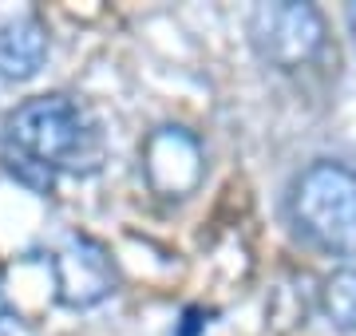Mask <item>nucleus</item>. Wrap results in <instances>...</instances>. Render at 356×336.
Wrapping results in <instances>:
<instances>
[{
  "instance_id": "nucleus-10",
  "label": "nucleus",
  "mask_w": 356,
  "mask_h": 336,
  "mask_svg": "<svg viewBox=\"0 0 356 336\" xmlns=\"http://www.w3.org/2000/svg\"><path fill=\"white\" fill-rule=\"evenodd\" d=\"M198 328H202V324H198V309H186V324L178 328V336H194Z\"/></svg>"
},
{
  "instance_id": "nucleus-4",
  "label": "nucleus",
  "mask_w": 356,
  "mask_h": 336,
  "mask_svg": "<svg viewBox=\"0 0 356 336\" xmlns=\"http://www.w3.org/2000/svg\"><path fill=\"white\" fill-rule=\"evenodd\" d=\"M56 269V297L67 309H91L99 301L111 297L115 289V265L99 242H91L83 233H72L64 249L51 261Z\"/></svg>"
},
{
  "instance_id": "nucleus-1",
  "label": "nucleus",
  "mask_w": 356,
  "mask_h": 336,
  "mask_svg": "<svg viewBox=\"0 0 356 336\" xmlns=\"http://www.w3.org/2000/svg\"><path fill=\"white\" fill-rule=\"evenodd\" d=\"M4 146L36 158L44 167L60 170H95L99 162V131L67 95H40L28 99L4 123Z\"/></svg>"
},
{
  "instance_id": "nucleus-6",
  "label": "nucleus",
  "mask_w": 356,
  "mask_h": 336,
  "mask_svg": "<svg viewBox=\"0 0 356 336\" xmlns=\"http://www.w3.org/2000/svg\"><path fill=\"white\" fill-rule=\"evenodd\" d=\"M48 60V28L36 16H20L0 24V79L24 83Z\"/></svg>"
},
{
  "instance_id": "nucleus-11",
  "label": "nucleus",
  "mask_w": 356,
  "mask_h": 336,
  "mask_svg": "<svg viewBox=\"0 0 356 336\" xmlns=\"http://www.w3.org/2000/svg\"><path fill=\"white\" fill-rule=\"evenodd\" d=\"M348 28H353V40H356V4H348Z\"/></svg>"
},
{
  "instance_id": "nucleus-3",
  "label": "nucleus",
  "mask_w": 356,
  "mask_h": 336,
  "mask_svg": "<svg viewBox=\"0 0 356 336\" xmlns=\"http://www.w3.org/2000/svg\"><path fill=\"white\" fill-rule=\"evenodd\" d=\"M250 40L266 64L281 67V72H297L325 52L329 28L313 4L273 0V4H257L250 12Z\"/></svg>"
},
{
  "instance_id": "nucleus-2",
  "label": "nucleus",
  "mask_w": 356,
  "mask_h": 336,
  "mask_svg": "<svg viewBox=\"0 0 356 336\" xmlns=\"http://www.w3.org/2000/svg\"><path fill=\"white\" fill-rule=\"evenodd\" d=\"M293 221L325 253H356V170L344 162H313L293 182Z\"/></svg>"
},
{
  "instance_id": "nucleus-8",
  "label": "nucleus",
  "mask_w": 356,
  "mask_h": 336,
  "mask_svg": "<svg viewBox=\"0 0 356 336\" xmlns=\"http://www.w3.org/2000/svg\"><path fill=\"white\" fill-rule=\"evenodd\" d=\"M0 162H4V170H8L20 186H28L32 194H51V186H56V170L51 167H44V162H36V158L20 155V151L4 146V142H0Z\"/></svg>"
},
{
  "instance_id": "nucleus-5",
  "label": "nucleus",
  "mask_w": 356,
  "mask_h": 336,
  "mask_svg": "<svg viewBox=\"0 0 356 336\" xmlns=\"http://www.w3.org/2000/svg\"><path fill=\"white\" fill-rule=\"evenodd\" d=\"M143 170L154 194L186 198L202 182V146L182 127H163L143 146Z\"/></svg>"
},
{
  "instance_id": "nucleus-7",
  "label": "nucleus",
  "mask_w": 356,
  "mask_h": 336,
  "mask_svg": "<svg viewBox=\"0 0 356 336\" xmlns=\"http://www.w3.org/2000/svg\"><path fill=\"white\" fill-rule=\"evenodd\" d=\"M321 305L337 328L356 333V269H337L321 289Z\"/></svg>"
},
{
  "instance_id": "nucleus-9",
  "label": "nucleus",
  "mask_w": 356,
  "mask_h": 336,
  "mask_svg": "<svg viewBox=\"0 0 356 336\" xmlns=\"http://www.w3.org/2000/svg\"><path fill=\"white\" fill-rule=\"evenodd\" d=\"M16 321H20V317H16V312H13V305L4 301V293H0V336H4V333H13V328H16Z\"/></svg>"
}]
</instances>
